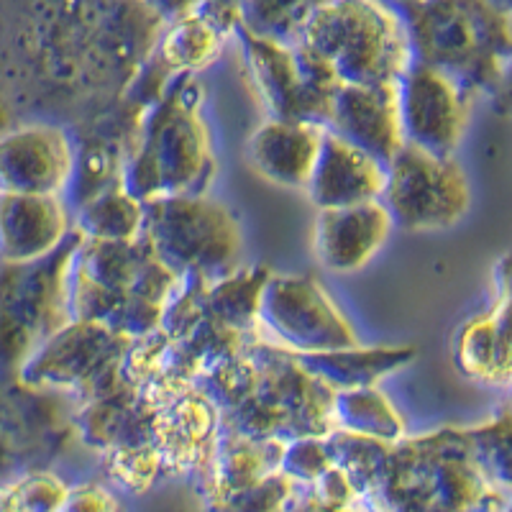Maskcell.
Returning <instances> with one entry per match:
<instances>
[{"label": "cell", "instance_id": "1", "mask_svg": "<svg viewBox=\"0 0 512 512\" xmlns=\"http://www.w3.org/2000/svg\"><path fill=\"white\" fill-rule=\"evenodd\" d=\"M182 280L169 272L144 239L88 241L80 236L70 269V315L126 338L159 328Z\"/></svg>", "mask_w": 512, "mask_h": 512}, {"label": "cell", "instance_id": "2", "mask_svg": "<svg viewBox=\"0 0 512 512\" xmlns=\"http://www.w3.org/2000/svg\"><path fill=\"white\" fill-rule=\"evenodd\" d=\"M415 62L436 67L466 93L505 80L510 13L500 0H423L402 11Z\"/></svg>", "mask_w": 512, "mask_h": 512}, {"label": "cell", "instance_id": "3", "mask_svg": "<svg viewBox=\"0 0 512 512\" xmlns=\"http://www.w3.org/2000/svg\"><path fill=\"white\" fill-rule=\"evenodd\" d=\"M341 85L400 82L413 64L408 26L384 0H326L300 34Z\"/></svg>", "mask_w": 512, "mask_h": 512}, {"label": "cell", "instance_id": "4", "mask_svg": "<svg viewBox=\"0 0 512 512\" xmlns=\"http://www.w3.org/2000/svg\"><path fill=\"white\" fill-rule=\"evenodd\" d=\"M187 95V82L167 95L144 121L141 144L121 164V187L139 203L172 195H205L213 180L208 128Z\"/></svg>", "mask_w": 512, "mask_h": 512}, {"label": "cell", "instance_id": "5", "mask_svg": "<svg viewBox=\"0 0 512 512\" xmlns=\"http://www.w3.org/2000/svg\"><path fill=\"white\" fill-rule=\"evenodd\" d=\"M141 239L182 282L223 280L239 264L241 228L208 195H172L144 203Z\"/></svg>", "mask_w": 512, "mask_h": 512}, {"label": "cell", "instance_id": "6", "mask_svg": "<svg viewBox=\"0 0 512 512\" xmlns=\"http://www.w3.org/2000/svg\"><path fill=\"white\" fill-rule=\"evenodd\" d=\"M80 233L44 259L29 264H0V369L18 372L31 351L67 326L70 315V269Z\"/></svg>", "mask_w": 512, "mask_h": 512}, {"label": "cell", "instance_id": "7", "mask_svg": "<svg viewBox=\"0 0 512 512\" xmlns=\"http://www.w3.org/2000/svg\"><path fill=\"white\" fill-rule=\"evenodd\" d=\"M246 67L267 105L269 118L303 121L326 128L331 100L341 82L308 47L264 39L236 26Z\"/></svg>", "mask_w": 512, "mask_h": 512}, {"label": "cell", "instance_id": "8", "mask_svg": "<svg viewBox=\"0 0 512 512\" xmlns=\"http://www.w3.org/2000/svg\"><path fill=\"white\" fill-rule=\"evenodd\" d=\"M379 203L402 231H443L469 213L472 187L454 157H433L402 144L387 164Z\"/></svg>", "mask_w": 512, "mask_h": 512}, {"label": "cell", "instance_id": "9", "mask_svg": "<svg viewBox=\"0 0 512 512\" xmlns=\"http://www.w3.org/2000/svg\"><path fill=\"white\" fill-rule=\"evenodd\" d=\"M131 338L113 333L90 320L72 318L18 367V379L29 387L93 392L95 397L126 382L123 356Z\"/></svg>", "mask_w": 512, "mask_h": 512}, {"label": "cell", "instance_id": "10", "mask_svg": "<svg viewBox=\"0 0 512 512\" xmlns=\"http://www.w3.org/2000/svg\"><path fill=\"white\" fill-rule=\"evenodd\" d=\"M259 328L272 338V346L290 354H320L359 344L326 287L315 277L269 274L259 297Z\"/></svg>", "mask_w": 512, "mask_h": 512}, {"label": "cell", "instance_id": "11", "mask_svg": "<svg viewBox=\"0 0 512 512\" xmlns=\"http://www.w3.org/2000/svg\"><path fill=\"white\" fill-rule=\"evenodd\" d=\"M402 141L433 157H454L469 123L472 95L436 67L415 62L397 82Z\"/></svg>", "mask_w": 512, "mask_h": 512}, {"label": "cell", "instance_id": "12", "mask_svg": "<svg viewBox=\"0 0 512 512\" xmlns=\"http://www.w3.org/2000/svg\"><path fill=\"white\" fill-rule=\"evenodd\" d=\"M326 128L349 141L379 164L392 162L402 141L397 82L384 85H338L331 100Z\"/></svg>", "mask_w": 512, "mask_h": 512}, {"label": "cell", "instance_id": "13", "mask_svg": "<svg viewBox=\"0 0 512 512\" xmlns=\"http://www.w3.org/2000/svg\"><path fill=\"white\" fill-rule=\"evenodd\" d=\"M75 172L67 136L52 126H24L0 136V192L62 195Z\"/></svg>", "mask_w": 512, "mask_h": 512}, {"label": "cell", "instance_id": "14", "mask_svg": "<svg viewBox=\"0 0 512 512\" xmlns=\"http://www.w3.org/2000/svg\"><path fill=\"white\" fill-rule=\"evenodd\" d=\"M70 231V208L62 195L0 192V264L44 259Z\"/></svg>", "mask_w": 512, "mask_h": 512}, {"label": "cell", "instance_id": "15", "mask_svg": "<svg viewBox=\"0 0 512 512\" xmlns=\"http://www.w3.org/2000/svg\"><path fill=\"white\" fill-rule=\"evenodd\" d=\"M392 231L390 213L379 200L318 210L315 221V256L331 272L349 274L367 267L387 244Z\"/></svg>", "mask_w": 512, "mask_h": 512}, {"label": "cell", "instance_id": "16", "mask_svg": "<svg viewBox=\"0 0 512 512\" xmlns=\"http://www.w3.org/2000/svg\"><path fill=\"white\" fill-rule=\"evenodd\" d=\"M387 167L323 128L318 157L303 190L318 210L346 208L382 198Z\"/></svg>", "mask_w": 512, "mask_h": 512}, {"label": "cell", "instance_id": "17", "mask_svg": "<svg viewBox=\"0 0 512 512\" xmlns=\"http://www.w3.org/2000/svg\"><path fill=\"white\" fill-rule=\"evenodd\" d=\"M320 139L323 126L267 118L246 141V159L267 182L303 190L318 157Z\"/></svg>", "mask_w": 512, "mask_h": 512}, {"label": "cell", "instance_id": "18", "mask_svg": "<svg viewBox=\"0 0 512 512\" xmlns=\"http://www.w3.org/2000/svg\"><path fill=\"white\" fill-rule=\"evenodd\" d=\"M456 367L466 377L479 379L492 387H507L512 374L510 361V313H507V290L492 313L469 320L456 336Z\"/></svg>", "mask_w": 512, "mask_h": 512}, {"label": "cell", "instance_id": "19", "mask_svg": "<svg viewBox=\"0 0 512 512\" xmlns=\"http://www.w3.org/2000/svg\"><path fill=\"white\" fill-rule=\"evenodd\" d=\"M415 356L413 346H346L336 351H320V354H295L300 367L323 382L328 390H356V387H374L379 379L397 372L410 364Z\"/></svg>", "mask_w": 512, "mask_h": 512}, {"label": "cell", "instance_id": "20", "mask_svg": "<svg viewBox=\"0 0 512 512\" xmlns=\"http://www.w3.org/2000/svg\"><path fill=\"white\" fill-rule=\"evenodd\" d=\"M333 425L354 436L392 446L405 441V423L387 395L377 390V384L333 392Z\"/></svg>", "mask_w": 512, "mask_h": 512}, {"label": "cell", "instance_id": "21", "mask_svg": "<svg viewBox=\"0 0 512 512\" xmlns=\"http://www.w3.org/2000/svg\"><path fill=\"white\" fill-rule=\"evenodd\" d=\"M144 226V203L121 185L98 192L75 208L72 231L88 241H136Z\"/></svg>", "mask_w": 512, "mask_h": 512}, {"label": "cell", "instance_id": "22", "mask_svg": "<svg viewBox=\"0 0 512 512\" xmlns=\"http://www.w3.org/2000/svg\"><path fill=\"white\" fill-rule=\"evenodd\" d=\"M228 31L208 18L205 13H195L182 21L169 24L162 44H159V62L172 75H192L216 62L223 49V39Z\"/></svg>", "mask_w": 512, "mask_h": 512}, {"label": "cell", "instance_id": "23", "mask_svg": "<svg viewBox=\"0 0 512 512\" xmlns=\"http://www.w3.org/2000/svg\"><path fill=\"white\" fill-rule=\"evenodd\" d=\"M323 3L326 0H244L236 26L264 39L297 44L313 13Z\"/></svg>", "mask_w": 512, "mask_h": 512}, {"label": "cell", "instance_id": "24", "mask_svg": "<svg viewBox=\"0 0 512 512\" xmlns=\"http://www.w3.org/2000/svg\"><path fill=\"white\" fill-rule=\"evenodd\" d=\"M67 484L54 474H26L0 487V512H59Z\"/></svg>", "mask_w": 512, "mask_h": 512}, {"label": "cell", "instance_id": "25", "mask_svg": "<svg viewBox=\"0 0 512 512\" xmlns=\"http://www.w3.org/2000/svg\"><path fill=\"white\" fill-rule=\"evenodd\" d=\"M464 436L484 474L497 487L507 489V482H510V418L502 415L500 420H492L484 428L466 431Z\"/></svg>", "mask_w": 512, "mask_h": 512}, {"label": "cell", "instance_id": "26", "mask_svg": "<svg viewBox=\"0 0 512 512\" xmlns=\"http://www.w3.org/2000/svg\"><path fill=\"white\" fill-rule=\"evenodd\" d=\"M331 466L333 459L323 438H295L285 443L280 469L292 482H315Z\"/></svg>", "mask_w": 512, "mask_h": 512}, {"label": "cell", "instance_id": "27", "mask_svg": "<svg viewBox=\"0 0 512 512\" xmlns=\"http://www.w3.org/2000/svg\"><path fill=\"white\" fill-rule=\"evenodd\" d=\"M59 512H121V505L105 489L95 484H82V487L67 489Z\"/></svg>", "mask_w": 512, "mask_h": 512}, {"label": "cell", "instance_id": "28", "mask_svg": "<svg viewBox=\"0 0 512 512\" xmlns=\"http://www.w3.org/2000/svg\"><path fill=\"white\" fill-rule=\"evenodd\" d=\"M141 3L167 26L187 16H195L205 6V0H141Z\"/></svg>", "mask_w": 512, "mask_h": 512}, {"label": "cell", "instance_id": "29", "mask_svg": "<svg viewBox=\"0 0 512 512\" xmlns=\"http://www.w3.org/2000/svg\"><path fill=\"white\" fill-rule=\"evenodd\" d=\"M241 3H244V0H205V6L200 13L213 18L223 31L231 34V31L236 29V24H239Z\"/></svg>", "mask_w": 512, "mask_h": 512}, {"label": "cell", "instance_id": "30", "mask_svg": "<svg viewBox=\"0 0 512 512\" xmlns=\"http://www.w3.org/2000/svg\"><path fill=\"white\" fill-rule=\"evenodd\" d=\"M384 3L395 8V11L402 13V11H408V8L418 6V3H423V0H384Z\"/></svg>", "mask_w": 512, "mask_h": 512}]
</instances>
